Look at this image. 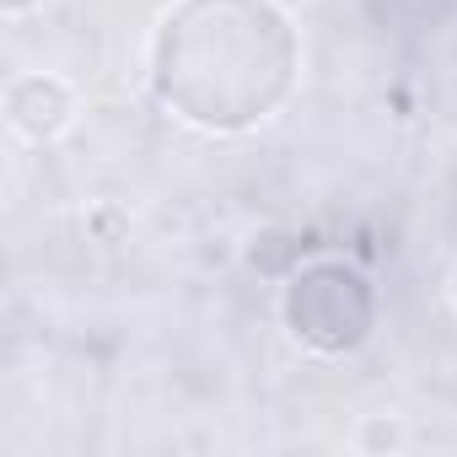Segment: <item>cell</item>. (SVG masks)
Returning a JSON list of instances; mask_svg holds the SVG:
<instances>
[{"label": "cell", "mask_w": 457, "mask_h": 457, "mask_svg": "<svg viewBox=\"0 0 457 457\" xmlns=\"http://www.w3.org/2000/svg\"><path fill=\"white\" fill-rule=\"evenodd\" d=\"M302 44L275 0H178L151 38L162 108L210 135L264 124L296 87Z\"/></svg>", "instance_id": "obj_1"}, {"label": "cell", "mask_w": 457, "mask_h": 457, "mask_svg": "<svg viewBox=\"0 0 457 457\" xmlns=\"http://www.w3.org/2000/svg\"><path fill=\"white\" fill-rule=\"evenodd\" d=\"M446 291H452V302H457V264H452V280H446Z\"/></svg>", "instance_id": "obj_3"}, {"label": "cell", "mask_w": 457, "mask_h": 457, "mask_svg": "<svg viewBox=\"0 0 457 457\" xmlns=\"http://www.w3.org/2000/svg\"><path fill=\"white\" fill-rule=\"evenodd\" d=\"M6 119H12V129H17L22 140L44 145V140H54V135L71 129V119H76V92H71L60 76H44V71L17 76L12 92H6Z\"/></svg>", "instance_id": "obj_2"}]
</instances>
